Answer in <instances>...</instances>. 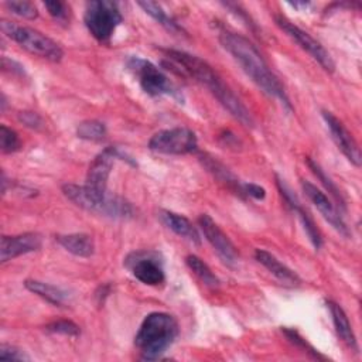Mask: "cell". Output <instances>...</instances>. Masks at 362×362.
<instances>
[{
    "mask_svg": "<svg viewBox=\"0 0 362 362\" xmlns=\"http://www.w3.org/2000/svg\"><path fill=\"white\" fill-rule=\"evenodd\" d=\"M21 147V141L18 134L7 127L6 124L0 126V148L3 153L8 154V153H14Z\"/></svg>",
    "mask_w": 362,
    "mask_h": 362,
    "instance_id": "obj_27",
    "label": "cell"
},
{
    "mask_svg": "<svg viewBox=\"0 0 362 362\" xmlns=\"http://www.w3.org/2000/svg\"><path fill=\"white\" fill-rule=\"evenodd\" d=\"M255 259L264 266L276 279H279L281 283L288 286H298L301 283L297 273H294L291 269H288L284 263H281L274 255H272L267 250L256 249Z\"/></svg>",
    "mask_w": 362,
    "mask_h": 362,
    "instance_id": "obj_17",
    "label": "cell"
},
{
    "mask_svg": "<svg viewBox=\"0 0 362 362\" xmlns=\"http://www.w3.org/2000/svg\"><path fill=\"white\" fill-rule=\"evenodd\" d=\"M198 140L192 130L187 127H173L158 130L148 140V148L163 154H189L197 150Z\"/></svg>",
    "mask_w": 362,
    "mask_h": 362,
    "instance_id": "obj_8",
    "label": "cell"
},
{
    "mask_svg": "<svg viewBox=\"0 0 362 362\" xmlns=\"http://www.w3.org/2000/svg\"><path fill=\"white\" fill-rule=\"evenodd\" d=\"M276 185H277V189L280 191V195L284 198L286 204L291 208L293 212L297 214V216H298V219H300V222H301V225H303V228H304L310 242L318 250L322 246V238H321V233H320L314 219L307 212V209H304V206L298 201L297 195L290 189V187L279 175H276Z\"/></svg>",
    "mask_w": 362,
    "mask_h": 362,
    "instance_id": "obj_15",
    "label": "cell"
},
{
    "mask_svg": "<svg viewBox=\"0 0 362 362\" xmlns=\"http://www.w3.org/2000/svg\"><path fill=\"white\" fill-rule=\"evenodd\" d=\"M0 25H1V31L8 38L16 41L21 48H24L30 54L38 55L52 62H59L64 57L62 48L54 40L40 33L38 30H34L25 25H18L8 20H1Z\"/></svg>",
    "mask_w": 362,
    "mask_h": 362,
    "instance_id": "obj_5",
    "label": "cell"
},
{
    "mask_svg": "<svg viewBox=\"0 0 362 362\" xmlns=\"http://www.w3.org/2000/svg\"><path fill=\"white\" fill-rule=\"evenodd\" d=\"M218 38L221 45L235 58V61L242 66L245 74L266 95L277 99L288 112L293 110L291 102L284 90V86L269 68L263 55L250 40L230 30L219 31Z\"/></svg>",
    "mask_w": 362,
    "mask_h": 362,
    "instance_id": "obj_2",
    "label": "cell"
},
{
    "mask_svg": "<svg viewBox=\"0 0 362 362\" xmlns=\"http://www.w3.org/2000/svg\"><path fill=\"white\" fill-rule=\"evenodd\" d=\"M83 21L88 31L99 42H109L117 25L123 21L119 4L112 0L88 1Z\"/></svg>",
    "mask_w": 362,
    "mask_h": 362,
    "instance_id": "obj_7",
    "label": "cell"
},
{
    "mask_svg": "<svg viewBox=\"0 0 362 362\" xmlns=\"http://www.w3.org/2000/svg\"><path fill=\"white\" fill-rule=\"evenodd\" d=\"M198 225L205 239L209 242L214 250L219 255L223 263H226L228 266H235L239 259L238 250L232 243V240L228 238V235L218 226V223L208 214H202L198 218Z\"/></svg>",
    "mask_w": 362,
    "mask_h": 362,
    "instance_id": "obj_12",
    "label": "cell"
},
{
    "mask_svg": "<svg viewBox=\"0 0 362 362\" xmlns=\"http://www.w3.org/2000/svg\"><path fill=\"white\" fill-rule=\"evenodd\" d=\"M1 68H3V71H8L14 75H24V66L13 59L6 58V57L1 58Z\"/></svg>",
    "mask_w": 362,
    "mask_h": 362,
    "instance_id": "obj_34",
    "label": "cell"
},
{
    "mask_svg": "<svg viewBox=\"0 0 362 362\" xmlns=\"http://www.w3.org/2000/svg\"><path fill=\"white\" fill-rule=\"evenodd\" d=\"M57 240L66 252L78 257H89L95 252V242L88 233L58 235Z\"/></svg>",
    "mask_w": 362,
    "mask_h": 362,
    "instance_id": "obj_21",
    "label": "cell"
},
{
    "mask_svg": "<svg viewBox=\"0 0 362 362\" xmlns=\"http://www.w3.org/2000/svg\"><path fill=\"white\" fill-rule=\"evenodd\" d=\"M116 158L127 160L134 165V163L126 154H123L117 147H106L90 163L85 184L96 191H107V180Z\"/></svg>",
    "mask_w": 362,
    "mask_h": 362,
    "instance_id": "obj_11",
    "label": "cell"
},
{
    "mask_svg": "<svg viewBox=\"0 0 362 362\" xmlns=\"http://www.w3.org/2000/svg\"><path fill=\"white\" fill-rule=\"evenodd\" d=\"M127 68L134 75L141 89L150 96L168 95L182 103L184 98L175 83L153 62L140 57H130L127 59Z\"/></svg>",
    "mask_w": 362,
    "mask_h": 362,
    "instance_id": "obj_6",
    "label": "cell"
},
{
    "mask_svg": "<svg viewBox=\"0 0 362 362\" xmlns=\"http://www.w3.org/2000/svg\"><path fill=\"white\" fill-rule=\"evenodd\" d=\"M322 119L331 133V137L334 143L337 144L338 150L356 167L361 165V150L358 147V143L355 141L354 136L349 133V130L344 126V123L329 110H321Z\"/></svg>",
    "mask_w": 362,
    "mask_h": 362,
    "instance_id": "obj_14",
    "label": "cell"
},
{
    "mask_svg": "<svg viewBox=\"0 0 362 362\" xmlns=\"http://www.w3.org/2000/svg\"><path fill=\"white\" fill-rule=\"evenodd\" d=\"M18 120L23 122L25 126L31 127V129H40L42 126V119L38 113L35 112H30V110H24L18 113Z\"/></svg>",
    "mask_w": 362,
    "mask_h": 362,
    "instance_id": "obj_32",
    "label": "cell"
},
{
    "mask_svg": "<svg viewBox=\"0 0 362 362\" xmlns=\"http://www.w3.org/2000/svg\"><path fill=\"white\" fill-rule=\"evenodd\" d=\"M106 126L99 120H85L81 122L76 127V136L83 140L100 141L106 137Z\"/></svg>",
    "mask_w": 362,
    "mask_h": 362,
    "instance_id": "obj_26",
    "label": "cell"
},
{
    "mask_svg": "<svg viewBox=\"0 0 362 362\" xmlns=\"http://www.w3.org/2000/svg\"><path fill=\"white\" fill-rule=\"evenodd\" d=\"M158 218L175 235H178L192 243H197V245L201 242L199 233L197 232L195 226L191 223V221L188 218H185L180 214H175L173 211H167V209H160Z\"/></svg>",
    "mask_w": 362,
    "mask_h": 362,
    "instance_id": "obj_18",
    "label": "cell"
},
{
    "mask_svg": "<svg viewBox=\"0 0 362 362\" xmlns=\"http://www.w3.org/2000/svg\"><path fill=\"white\" fill-rule=\"evenodd\" d=\"M124 266L140 283L147 286H158L165 279L163 259L153 250H137L129 253L124 259Z\"/></svg>",
    "mask_w": 362,
    "mask_h": 362,
    "instance_id": "obj_10",
    "label": "cell"
},
{
    "mask_svg": "<svg viewBox=\"0 0 362 362\" xmlns=\"http://www.w3.org/2000/svg\"><path fill=\"white\" fill-rule=\"evenodd\" d=\"M165 57L170 61L173 68L184 76L194 79L195 82L206 86L209 92L216 98V100L246 127H253L255 122L247 110V107L242 103V100L233 93V90L221 79V76L214 71V68L204 59L197 55L188 54L185 51L178 49H165Z\"/></svg>",
    "mask_w": 362,
    "mask_h": 362,
    "instance_id": "obj_1",
    "label": "cell"
},
{
    "mask_svg": "<svg viewBox=\"0 0 362 362\" xmlns=\"http://www.w3.org/2000/svg\"><path fill=\"white\" fill-rule=\"evenodd\" d=\"M327 305L329 308V313H331V317H332V322H334L337 335L341 338V341L348 348H351L352 351H358L356 337L354 334L352 325H351L345 311L342 310V307L339 304H337L335 301H331V300L327 301Z\"/></svg>",
    "mask_w": 362,
    "mask_h": 362,
    "instance_id": "obj_19",
    "label": "cell"
},
{
    "mask_svg": "<svg viewBox=\"0 0 362 362\" xmlns=\"http://www.w3.org/2000/svg\"><path fill=\"white\" fill-rule=\"evenodd\" d=\"M199 158H201L202 164L208 168V171L212 173L216 180L223 182L230 191H233L239 197L246 195L245 194V182H240V180L236 178L223 164H221L218 160H215L214 157H209L206 154H201Z\"/></svg>",
    "mask_w": 362,
    "mask_h": 362,
    "instance_id": "obj_20",
    "label": "cell"
},
{
    "mask_svg": "<svg viewBox=\"0 0 362 362\" xmlns=\"http://www.w3.org/2000/svg\"><path fill=\"white\" fill-rule=\"evenodd\" d=\"M137 4L143 8V11H144L146 14H148L150 17H153L160 25H163V27H164L165 30H168L170 33H175V34L184 33L182 27H181L173 17H170L158 3H156V1H148V0H147V1H139Z\"/></svg>",
    "mask_w": 362,
    "mask_h": 362,
    "instance_id": "obj_23",
    "label": "cell"
},
{
    "mask_svg": "<svg viewBox=\"0 0 362 362\" xmlns=\"http://www.w3.org/2000/svg\"><path fill=\"white\" fill-rule=\"evenodd\" d=\"M180 328L174 315L163 311L150 313L141 322L134 345L146 361H156L174 344Z\"/></svg>",
    "mask_w": 362,
    "mask_h": 362,
    "instance_id": "obj_3",
    "label": "cell"
},
{
    "mask_svg": "<svg viewBox=\"0 0 362 362\" xmlns=\"http://www.w3.org/2000/svg\"><path fill=\"white\" fill-rule=\"evenodd\" d=\"M0 359L4 361H30V356L21 351L20 348L10 345V344H1L0 345Z\"/></svg>",
    "mask_w": 362,
    "mask_h": 362,
    "instance_id": "obj_31",
    "label": "cell"
},
{
    "mask_svg": "<svg viewBox=\"0 0 362 362\" xmlns=\"http://www.w3.org/2000/svg\"><path fill=\"white\" fill-rule=\"evenodd\" d=\"M301 189L305 194V197L314 204V206L320 211V214L324 216L325 221L331 223V226L338 230L341 235L348 238L351 235L349 228L346 226L344 218L341 216V212L337 209V206L331 202V199L313 182L307 180H301Z\"/></svg>",
    "mask_w": 362,
    "mask_h": 362,
    "instance_id": "obj_13",
    "label": "cell"
},
{
    "mask_svg": "<svg viewBox=\"0 0 362 362\" xmlns=\"http://www.w3.org/2000/svg\"><path fill=\"white\" fill-rule=\"evenodd\" d=\"M48 13L61 23H66L69 18V7L66 3L62 1H45L44 3Z\"/></svg>",
    "mask_w": 362,
    "mask_h": 362,
    "instance_id": "obj_30",
    "label": "cell"
},
{
    "mask_svg": "<svg viewBox=\"0 0 362 362\" xmlns=\"http://www.w3.org/2000/svg\"><path fill=\"white\" fill-rule=\"evenodd\" d=\"M24 287L40 296L41 298H44L45 301L54 304V305H64L68 300H69V294L68 291H65L64 288L61 287H57L54 284H49V283H44V281H40V280H34V279H27L24 281Z\"/></svg>",
    "mask_w": 362,
    "mask_h": 362,
    "instance_id": "obj_22",
    "label": "cell"
},
{
    "mask_svg": "<svg viewBox=\"0 0 362 362\" xmlns=\"http://www.w3.org/2000/svg\"><path fill=\"white\" fill-rule=\"evenodd\" d=\"M45 329L49 332H54V334H62V335H68V337L79 335V327L69 320L54 321V322L48 324L45 327Z\"/></svg>",
    "mask_w": 362,
    "mask_h": 362,
    "instance_id": "obj_29",
    "label": "cell"
},
{
    "mask_svg": "<svg viewBox=\"0 0 362 362\" xmlns=\"http://www.w3.org/2000/svg\"><path fill=\"white\" fill-rule=\"evenodd\" d=\"M62 192L76 206L86 211L120 219L132 218L134 214L132 204L124 198L113 195L109 191H96L86 184H65L62 185Z\"/></svg>",
    "mask_w": 362,
    "mask_h": 362,
    "instance_id": "obj_4",
    "label": "cell"
},
{
    "mask_svg": "<svg viewBox=\"0 0 362 362\" xmlns=\"http://www.w3.org/2000/svg\"><path fill=\"white\" fill-rule=\"evenodd\" d=\"M4 6L16 16L34 20L38 16L37 7L31 1H6Z\"/></svg>",
    "mask_w": 362,
    "mask_h": 362,
    "instance_id": "obj_28",
    "label": "cell"
},
{
    "mask_svg": "<svg viewBox=\"0 0 362 362\" xmlns=\"http://www.w3.org/2000/svg\"><path fill=\"white\" fill-rule=\"evenodd\" d=\"M274 21L280 30H283L296 44H298L313 59H315L321 68L329 74L335 71V64L329 55V52L322 47L320 41H317L311 34L297 27L287 17L277 14L274 16Z\"/></svg>",
    "mask_w": 362,
    "mask_h": 362,
    "instance_id": "obj_9",
    "label": "cell"
},
{
    "mask_svg": "<svg viewBox=\"0 0 362 362\" xmlns=\"http://www.w3.org/2000/svg\"><path fill=\"white\" fill-rule=\"evenodd\" d=\"M245 194L246 197H250L255 199H263L266 197V189L255 182H245Z\"/></svg>",
    "mask_w": 362,
    "mask_h": 362,
    "instance_id": "obj_33",
    "label": "cell"
},
{
    "mask_svg": "<svg viewBox=\"0 0 362 362\" xmlns=\"http://www.w3.org/2000/svg\"><path fill=\"white\" fill-rule=\"evenodd\" d=\"M185 263L189 267V270L208 287H218L219 279L215 276V273L211 270V267L197 255H188L185 257Z\"/></svg>",
    "mask_w": 362,
    "mask_h": 362,
    "instance_id": "obj_24",
    "label": "cell"
},
{
    "mask_svg": "<svg viewBox=\"0 0 362 362\" xmlns=\"http://www.w3.org/2000/svg\"><path fill=\"white\" fill-rule=\"evenodd\" d=\"M41 245L42 238L37 232H25L13 236L3 235L0 239V260L6 263L21 255L38 250Z\"/></svg>",
    "mask_w": 362,
    "mask_h": 362,
    "instance_id": "obj_16",
    "label": "cell"
},
{
    "mask_svg": "<svg viewBox=\"0 0 362 362\" xmlns=\"http://www.w3.org/2000/svg\"><path fill=\"white\" fill-rule=\"evenodd\" d=\"M305 163H307V165L310 167V170L314 173V175L320 180V182H321V184L328 189V192L334 197V199L337 201L338 206H341V208L345 211V201H344V197H342L341 191L338 189V187L335 185V182L325 174V171L321 168V165H320L317 161H314L313 158L307 157Z\"/></svg>",
    "mask_w": 362,
    "mask_h": 362,
    "instance_id": "obj_25",
    "label": "cell"
}]
</instances>
